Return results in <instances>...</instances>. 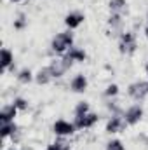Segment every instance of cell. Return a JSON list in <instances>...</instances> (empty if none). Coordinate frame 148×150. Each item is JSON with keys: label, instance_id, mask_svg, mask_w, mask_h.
Here are the masks:
<instances>
[{"label": "cell", "instance_id": "13", "mask_svg": "<svg viewBox=\"0 0 148 150\" xmlns=\"http://www.w3.org/2000/svg\"><path fill=\"white\" fill-rule=\"evenodd\" d=\"M0 63H2V70H7L14 63V54L9 49H5V47L0 51Z\"/></svg>", "mask_w": 148, "mask_h": 150}, {"label": "cell", "instance_id": "4", "mask_svg": "<svg viewBox=\"0 0 148 150\" xmlns=\"http://www.w3.org/2000/svg\"><path fill=\"white\" fill-rule=\"evenodd\" d=\"M127 94L136 100V101H141L148 96V80H138V82H132L127 89Z\"/></svg>", "mask_w": 148, "mask_h": 150}, {"label": "cell", "instance_id": "5", "mask_svg": "<svg viewBox=\"0 0 148 150\" xmlns=\"http://www.w3.org/2000/svg\"><path fill=\"white\" fill-rule=\"evenodd\" d=\"M141 117H143V108H141V105H132V107H129L125 113H124V120H125V124H129V126H134V124H138L140 120H141Z\"/></svg>", "mask_w": 148, "mask_h": 150}, {"label": "cell", "instance_id": "14", "mask_svg": "<svg viewBox=\"0 0 148 150\" xmlns=\"http://www.w3.org/2000/svg\"><path fill=\"white\" fill-rule=\"evenodd\" d=\"M108 7L111 14H124V11L127 9V0H110Z\"/></svg>", "mask_w": 148, "mask_h": 150}, {"label": "cell", "instance_id": "19", "mask_svg": "<svg viewBox=\"0 0 148 150\" xmlns=\"http://www.w3.org/2000/svg\"><path fill=\"white\" fill-rule=\"evenodd\" d=\"M73 113H75V117H77V115H85V113H89V103H85V101L77 103Z\"/></svg>", "mask_w": 148, "mask_h": 150}, {"label": "cell", "instance_id": "1", "mask_svg": "<svg viewBox=\"0 0 148 150\" xmlns=\"http://www.w3.org/2000/svg\"><path fill=\"white\" fill-rule=\"evenodd\" d=\"M73 44V33L72 32H63V33H58L56 37L52 38L51 42V49L56 52V54H63L66 52Z\"/></svg>", "mask_w": 148, "mask_h": 150}, {"label": "cell", "instance_id": "8", "mask_svg": "<svg viewBox=\"0 0 148 150\" xmlns=\"http://www.w3.org/2000/svg\"><path fill=\"white\" fill-rule=\"evenodd\" d=\"M125 127V120H124V117H120V115H113L110 120L106 122V133H120L122 129Z\"/></svg>", "mask_w": 148, "mask_h": 150}, {"label": "cell", "instance_id": "17", "mask_svg": "<svg viewBox=\"0 0 148 150\" xmlns=\"http://www.w3.org/2000/svg\"><path fill=\"white\" fill-rule=\"evenodd\" d=\"M66 56L70 59H73V61H84L85 59V52L82 49H78V47H70L68 52H66Z\"/></svg>", "mask_w": 148, "mask_h": 150}, {"label": "cell", "instance_id": "24", "mask_svg": "<svg viewBox=\"0 0 148 150\" xmlns=\"http://www.w3.org/2000/svg\"><path fill=\"white\" fill-rule=\"evenodd\" d=\"M25 25H26V19H25V14H19V18H18L16 21H14V28H16V30H21V28H23Z\"/></svg>", "mask_w": 148, "mask_h": 150}, {"label": "cell", "instance_id": "11", "mask_svg": "<svg viewBox=\"0 0 148 150\" xmlns=\"http://www.w3.org/2000/svg\"><path fill=\"white\" fill-rule=\"evenodd\" d=\"M16 113H18L16 105H5V107H2V112H0V120H2V122H14Z\"/></svg>", "mask_w": 148, "mask_h": 150}, {"label": "cell", "instance_id": "15", "mask_svg": "<svg viewBox=\"0 0 148 150\" xmlns=\"http://www.w3.org/2000/svg\"><path fill=\"white\" fill-rule=\"evenodd\" d=\"M16 131H18V127H16L14 122H2L0 136H2V140H5V138H9V136H14Z\"/></svg>", "mask_w": 148, "mask_h": 150}, {"label": "cell", "instance_id": "23", "mask_svg": "<svg viewBox=\"0 0 148 150\" xmlns=\"http://www.w3.org/2000/svg\"><path fill=\"white\" fill-rule=\"evenodd\" d=\"M45 150H70V147H68L66 143H63V142H58V143H52V145H49Z\"/></svg>", "mask_w": 148, "mask_h": 150}, {"label": "cell", "instance_id": "2", "mask_svg": "<svg viewBox=\"0 0 148 150\" xmlns=\"http://www.w3.org/2000/svg\"><path fill=\"white\" fill-rule=\"evenodd\" d=\"M136 47H138V42H136V35L131 33V32H124L120 35L118 40V51L125 56H131L136 52Z\"/></svg>", "mask_w": 148, "mask_h": 150}, {"label": "cell", "instance_id": "9", "mask_svg": "<svg viewBox=\"0 0 148 150\" xmlns=\"http://www.w3.org/2000/svg\"><path fill=\"white\" fill-rule=\"evenodd\" d=\"M84 14L82 12H70V14H66V18H65V25L70 28V30H75V28H78L82 23H84Z\"/></svg>", "mask_w": 148, "mask_h": 150}, {"label": "cell", "instance_id": "28", "mask_svg": "<svg viewBox=\"0 0 148 150\" xmlns=\"http://www.w3.org/2000/svg\"><path fill=\"white\" fill-rule=\"evenodd\" d=\"M147 21H148V14H147Z\"/></svg>", "mask_w": 148, "mask_h": 150}, {"label": "cell", "instance_id": "22", "mask_svg": "<svg viewBox=\"0 0 148 150\" xmlns=\"http://www.w3.org/2000/svg\"><path fill=\"white\" fill-rule=\"evenodd\" d=\"M106 150H125V149H124V145H122L120 140H111L106 145Z\"/></svg>", "mask_w": 148, "mask_h": 150}, {"label": "cell", "instance_id": "12", "mask_svg": "<svg viewBox=\"0 0 148 150\" xmlns=\"http://www.w3.org/2000/svg\"><path fill=\"white\" fill-rule=\"evenodd\" d=\"M52 79H54V77H52V74H51L49 67H45V68L38 70L37 75H35V80H37V84H40V86H45V84H49Z\"/></svg>", "mask_w": 148, "mask_h": 150}, {"label": "cell", "instance_id": "26", "mask_svg": "<svg viewBox=\"0 0 148 150\" xmlns=\"http://www.w3.org/2000/svg\"><path fill=\"white\" fill-rule=\"evenodd\" d=\"M147 75H148V63H147Z\"/></svg>", "mask_w": 148, "mask_h": 150}, {"label": "cell", "instance_id": "16", "mask_svg": "<svg viewBox=\"0 0 148 150\" xmlns=\"http://www.w3.org/2000/svg\"><path fill=\"white\" fill-rule=\"evenodd\" d=\"M108 25H110L111 30H115L118 33H124L122 32V14H111L108 18Z\"/></svg>", "mask_w": 148, "mask_h": 150}, {"label": "cell", "instance_id": "18", "mask_svg": "<svg viewBox=\"0 0 148 150\" xmlns=\"http://www.w3.org/2000/svg\"><path fill=\"white\" fill-rule=\"evenodd\" d=\"M35 77L32 74V70H28V68H23V70H19L18 72V80L21 82V84H28V82H32Z\"/></svg>", "mask_w": 148, "mask_h": 150}, {"label": "cell", "instance_id": "27", "mask_svg": "<svg viewBox=\"0 0 148 150\" xmlns=\"http://www.w3.org/2000/svg\"><path fill=\"white\" fill-rule=\"evenodd\" d=\"M12 2H21V0H12Z\"/></svg>", "mask_w": 148, "mask_h": 150}, {"label": "cell", "instance_id": "3", "mask_svg": "<svg viewBox=\"0 0 148 150\" xmlns=\"http://www.w3.org/2000/svg\"><path fill=\"white\" fill-rule=\"evenodd\" d=\"M72 65H73V59H70L68 56H65V58H61V59H56V61H52L51 65H49V70H51V74L54 79H58V77H61V75H65L70 68H72Z\"/></svg>", "mask_w": 148, "mask_h": 150}, {"label": "cell", "instance_id": "25", "mask_svg": "<svg viewBox=\"0 0 148 150\" xmlns=\"http://www.w3.org/2000/svg\"><path fill=\"white\" fill-rule=\"evenodd\" d=\"M145 35H147V38H148V21H147V26H145Z\"/></svg>", "mask_w": 148, "mask_h": 150}, {"label": "cell", "instance_id": "7", "mask_svg": "<svg viewBox=\"0 0 148 150\" xmlns=\"http://www.w3.org/2000/svg\"><path fill=\"white\" fill-rule=\"evenodd\" d=\"M98 122V115L96 113H85V115H77L75 117V127L77 129H85V127H92Z\"/></svg>", "mask_w": 148, "mask_h": 150}, {"label": "cell", "instance_id": "10", "mask_svg": "<svg viewBox=\"0 0 148 150\" xmlns=\"http://www.w3.org/2000/svg\"><path fill=\"white\" fill-rule=\"evenodd\" d=\"M70 87H72L73 93H84L87 89V79H85V75H82V74L75 75L73 79H72V82H70Z\"/></svg>", "mask_w": 148, "mask_h": 150}, {"label": "cell", "instance_id": "20", "mask_svg": "<svg viewBox=\"0 0 148 150\" xmlns=\"http://www.w3.org/2000/svg\"><path fill=\"white\" fill-rule=\"evenodd\" d=\"M12 105H16L18 110H28V101H26L25 98H16V100L12 101Z\"/></svg>", "mask_w": 148, "mask_h": 150}, {"label": "cell", "instance_id": "21", "mask_svg": "<svg viewBox=\"0 0 148 150\" xmlns=\"http://www.w3.org/2000/svg\"><path fill=\"white\" fill-rule=\"evenodd\" d=\"M118 94V86L117 84H110L106 89H105V96H108V98H113V96H117Z\"/></svg>", "mask_w": 148, "mask_h": 150}, {"label": "cell", "instance_id": "6", "mask_svg": "<svg viewBox=\"0 0 148 150\" xmlns=\"http://www.w3.org/2000/svg\"><path fill=\"white\" fill-rule=\"evenodd\" d=\"M52 129H54V133H56L58 136H68V134H73L77 127H75L73 122H68V120H65V119H59V120L54 122Z\"/></svg>", "mask_w": 148, "mask_h": 150}]
</instances>
